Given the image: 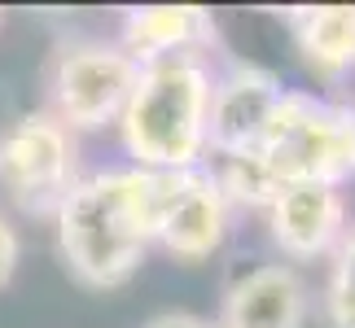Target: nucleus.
I'll list each match as a JSON object with an SVG mask.
<instances>
[{
    "label": "nucleus",
    "mask_w": 355,
    "mask_h": 328,
    "mask_svg": "<svg viewBox=\"0 0 355 328\" xmlns=\"http://www.w3.org/2000/svg\"><path fill=\"white\" fill-rule=\"evenodd\" d=\"M228 219H233V206L211 167L162 171L154 245H162L171 258H180V263L211 258L228 237Z\"/></svg>",
    "instance_id": "6"
},
{
    "label": "nucleus",
    "mask_w": 355,
    "mask_h": 328,
    "mask_svg": "<svg viewBox=\"0 0 355 328\" xmlns=\"http://www.w3.org/2000/svg\"><path fill=\"white\" fill-rule=\"evenodd\" d=\"M211 171H215V180H220L233 210H268L272 197L285 188L277 180V171H272V162L259 154V149L228 154V158H220V167H211Z\"/></svg>",
    "instance_id": "12"
},
{
    "label": "nucleus",
    "mask_w": 355,
    "mask_h": 328,
    "mask_svg": "<svg viewBox=\"0 0 355 328\" xmlns=\"http://www.w3.org/2000/svg\"><path fill=\"white\" fill-rule=\"evenodd\" d=\"M0 22H5V13H0Z\"/></svg>",
    "instance_id": "16"
},
{
    "label": "nucleus",
    "mask_w": 355,
    "mask_h": 328,
    "mask_svg": "<svg viewBox=\"0 0 355 328\" xmlns=\"http://www.w3.org/2000/svg\"><path fill=\"white\" fill-rule=\"evenodd\" d=\"M311 311L307 280L290 263H259L228 284L215 328H303Z\"/></svg>",
    "instance_id": "9"
},
{
    "label": "nucleus",
    "mask_w": 355,
    "mask_h": 328,
    "mask_svg": "<svg viewBox=\"0 0 355 328\" xmlns=\"http://www.w3.org/2000/svg\"><path fill=\"white\" fill-rule=\"evenodd\" d=\"M285 26L320 79L355 71V5H298L285 13Z\"/></svg>",
    "instance_id": "11"
},
{
    "label": "nucleus",
    "mask_w": 355,
    "mask_h": 328,
    "mask_svg": "<svg viewBox=\"0 0 355 328\" xmlns=\"http://www.w3.org/2000/svg\"><path fill=\"white\" fill-rule=\"evenodd\" d=\"M281 97H285L281 79L263 66L233 62L224 75H215L211 114H207V154L228 158V154L259 149Z\"/></svg>",
    "instance_id": "7"
},
{
    "label": "nucleus",
    "mask_w": 355,
    "mask_h": 328,
    "mask_svg": "<svg viewBox=\"0 0 355 328\" xmlns=\"http://www.w3.org/2000/svg\"><path fill=\"white\" fill-rule=\"evenodd\" d=\"M215 71L207 57L145 62L119 118V136L132 167L141 171H193L207 158Z\"/></svg>",
    "instance_id": "2"
},
{
    "label": "nucleus",
    "mask_w": 355,
    "mask_h": 328,
    "mask_svg": "<svg viewBox=\"0 0 355 328\" xmlns=\"http://www.w3.org/2000/svg\"><path fill=\"white\" fill-rule=\"evenodd\" d=\"M324 320H329V328H355V224L347 228L343 245L329 254V280H324Z\"/></svg>",
    "instance_id": "13"
},
{
    "label": "nucleus",
    "mask_w": 355,
    "mask_h": 328,
    "mask_svg": "<svg viewBox=\"0 0 355 328\" xmlns=\"http://www.w3.org/2000/svg\"><path fill=\"white\" fill-rule=\"evenodd\" d=\"M18 258H22L18 228H13L5 215H0V289H5V284L13 280V271H18Z\"/></svg>",
    "instance_id": "14"
},
{
    "label": "nucleus",
    "mask_w": 355,
    "mask_h": 328,
    "mask_svg": "<svg viewBox=\"0 0 355 328\" xmlns=\"http://www.w3.org/2000/svg\"><path fill=\"white\" fill-rule=\"evenodd\" d=\"M79 184V140L49 109H26L0 131V188L35 219H53Z\"/></svg>",
    "instance_id": "4"
},
{
    "label": "nucleus",
    "mask_w": 355,
    "mask_h": 328,
    "mask_svg": "<svg viewBox=\"0 0 355 328\" xmlns=\"http://www.w3.org/2000/svg\"><path fill=\"white\" fill-rule=\"evenodd\" d=\"M220 44L215 18L198 5H141L123 13L119 48L136 66L162 57H207Z\"/></svg>",
    "instance_id": "10"
},
{
    "label": "nucleus",
    "mask_w": 355,
    "mask_h": 328,
    "mask_svg": "<svg viewBox=\"0 0 355 328\" xmlns=\"http://www.w3.org/2000/svg\"><path fill=\"white\" fill-rule=\"evenodd\" d=\"M141 328H215V324L202 320V316H193V311H162V316L145 320Z\"/></svg>",
    "instance_id": "15"
},
{
    "label": "nucleus",
    "mask_w": 355,
    "mask_h": 328,
    "mask_svg": "<svg viewBox=\"0 0 355 328\" xmlns=\"http://www.w3.org/2000/svg\"><path fill=\"white\" fill-rule=\"evenodd\" d=\"M259 154L272 162L281 184L343 188L355 180V105H334L285 88Z\"/></svg>",
    "instance_id": "3"
},
{
    "label": "nucleus",
    "mask_w": 355,
    "mask_h": 328,
    "mask_svg": "<svg viewBox=\"0 0 355 328\" xmlns=\"http://www.w3.org/2000/svg\"><path fill=\"white\" fill-rule=\"evenodd\" d=\"M158 188L162 171L141 167L97 171L71 188L53 224H58L62 263L79 284L119 289L136 276V267L154 245Z\"/></svg>",
    "instance_id": "1"
},
{
    "label": "nucleus",
    "mask_w": 355,
    "mask_h": 328,
    "mask_svg": "<svg viewBox=\"0 0 355 328\" xmlns=\"http://www.w3.org/2000/svg\"><path fill=\"white\" fill-rule=\"evenodd\" d=\"M136 75L141 66L110 39H71L49 66V114L75 136L119 127Z\"/></svg>",
    "instance_id": "5"
},
{
    "label": "nucleus",
    "mask_w": 355,
    "mask_h": 328,
    "mask_svg": "<svg viewBox=\"0 0 355 328\" xmlns=\"http://www.w3.org/2000/svg\"><path fill=\"white\" fill-rule=\"evenodd\" d=\"M268 215V237L290 263L329 258L347 237V197L329 184H285Z\"/></svg>",
    "instance_id": "8"
}]
</instances>
